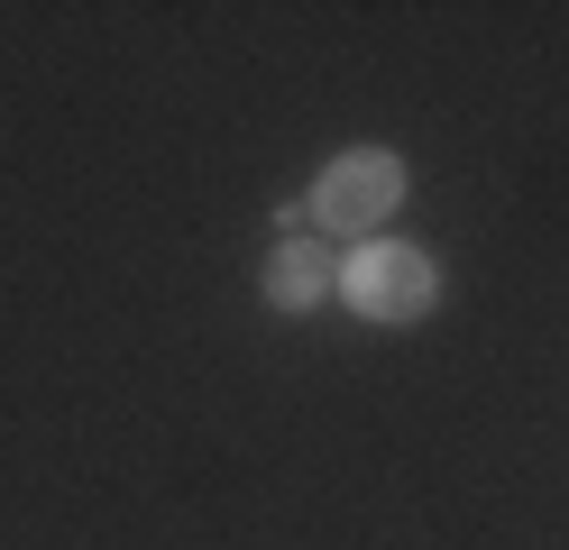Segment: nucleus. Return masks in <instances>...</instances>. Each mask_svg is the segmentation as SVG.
I'll return each instance as SVG.
<instances>
[{
    "mask_svg": "<svg viewBox=\"0 0 569 550\" xmlns=\"http://www.w3.org/2000/svg\"><path fill=\"white\" fill-rule=\"evenodd\" d=\"M340 284H349V303H359V312L413 321L422 303H432V257H413V248H359V267H349Z\"/></svg>",
    "mask_w": 569,
    "mask_h": 550,
    "instance_id": "1",
    "label": "nucleus"
},
{
    "mask_svg": "<svg viewBox=\"0 0 569 550\" xmlns=\"http://www.w3.org/2000/svg\"><path fill=\"white\" fill-rule=\"evenodd\" d=\"M396 193H405L396 157H377V147H359V157H340V166L322 174V193H312V211H322L331 230H368V220H386V211H396Z\"/></svg>",
    "mask_w": 569,
    "mask_h": 550,
    "instance_id": "2",
    "label": "nucleus"
},
{
    "mask_svg": "<svg viewBox=\"0 0 569 550\" xmlns=\"http://www.w3.org/2000/svg\"><path fill=\"white\" fill-rule=\"evenodd\" d=\"M322 284H331V267H322V248L284 230V248L267 257V293H276V303H312V293H322Z\"/></svg>",
    "mask_w": 569,
    "mask_h": 550,
    "instance_id": "3",
    "label": "nucleus"
}]
</instances>
